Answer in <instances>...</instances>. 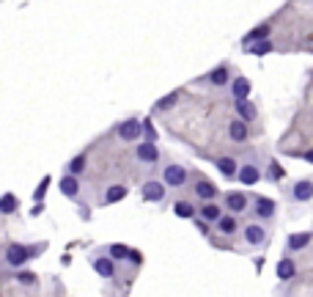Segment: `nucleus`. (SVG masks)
Returning a JSON list of instances; mask_svg holds the SVG:
<instances>
[{
  "instance_id": "obj_18",
  "label": "nucleus",
  "mask_w": 313,
  "mask_h": 297,
  "mask_svg": "<svg viewBox=\"0 0 313 297\" xmlns=\"http://www.w3.org/2000/svg\"><path fill=\"white\" fill-rule=\"evenodd\" d=\"M269 33H272V28H269L267 22H264V25H258V28H253V31L247 33V36L242 39L244 50H250V47H253V44H258V42H267V39H269Z\"/></svg>"
},
{
  "instance_id": "obj_19",
  "label": "nucleus",
  "mask_w": 313,
  "mask_h": 297,
  "mask_svg": "<svg viewBox=\"0 0 313 297\" xmlns=\"http://www.w3.org/2000/svg\"><path fill=\"white\" fill-rule=\"evenodd\" d=\"M234 110H236V118H242L244 124H250V121H256V116H258L256 105L250 102V99H239V102H234Z\"/></svg>"
},
{
  "instance_id": "obj_4",
  "label": "nucleus",
  "mask_w": 313,
  "mask_h": 297,
  "mask_svg": "<svg viewBox=\"0 0 313 297\" xmlns=\"http://www.w3.org/2000/svg\"><path fill=\"white\" fill-rule=\"evenodd\" d=\"M247 193L244 190H228L226 195H223V206H226V212L228 215H242V212H247Z\"/></svg>"
},
{
  "instance_id": "obj_20",
  "label": "nucleus",
  "mask_w": 313,
  "mask_h": 297,
  "mask_svg": "<svg viewBox=\"0 0 313 297\" xmlns=\"http://www.w3.org/2000/svg\"><path fill=\"white\" fill-rule=\"evenodd\" d=\"M58 187H60V193H64L66 198H77L80 190H83V187H80V179L77 176H69V173H64V176H60Z\"/></svg>"
},
{
  "instance_id": "obj_8",
  "label": "nucleus",
  "mask_w": 313,
  "mask_h": 297,
  "mask_svg": "<svg viewBox=\"0 0 313 297\" xmlns=\"http://www.w3.org/2000/svg\"><path fill=\"white\" fill-rule=\"evenodd\" d=\"M236 179H239V185H244V187H253L264 179V173H261V168H258L256 160H247V163L239 165V176Z\"/></svg>"
},
{
  "instance_id": "obj_17",
  "label": "nucleus",
  "mask_w": 313,
  "mask_h": 297,
  "mask_svg": "<svg viewBox=\"0 0 313 297\" xmlns=\"http://www.w3.org/2000/svg\"><path fill=\"white\" fill-rule=\"evenodd\" d=\"M214 168L223 173L226 179H236L239 176V163H236L234 157H228V154H220V157H214Z\"/></svg>"
},
{
  "instance_id": "obj_34",
  "label": "nucleus",
  "mask_w": 313,
  "mask_h": 297,
  "mask_svg": "<svg viewBox=\"0 0 313 297\" xmlns=\"http://www.w3.org/2000/svg\"><path fill=\"white\" fill-rule=\"evenodd\" d=\"M17 281L22 283V286H33V283H36V275L28 273V270H17Z\"/></svg>"
},
{
  "instance_id": "obj_26",
  "label": "nucleus",
  "mask_w": 313,
  "mask_h": 297,
  "mask_svg": "<svg viewBox=\"0 0 313 297\" xmlns=\"http://www.w3.org/2000/svg\"><path fill=\"white\" fill-rule=\"evenodd\" d=\"M173 212L179 215V218H184V220H195V218H198V209L190 204V201H176Z\"/></svg>"
},
{
  "instance_id": "obj_5",
  "label": "nucleus",
  "mask_w": 313,
  "mask_h": 297,
  "mask_svg": "<svg viewBox=\"0 0 313 297\" xmlns=\"http://www.w3.org/2000/svg\"><path fill=\"white\" fill-rule=\"evenodd\" d=\"M115 135H118V140H124V143H135L143 135V121L140 118H124L115 127Z\"/></svg>"
},
{
  "instance_id": "obj_23",
  "label": "nucleus",
  "mask_w": 313,
  "mask_h": 297,
  "mask_svg": "<svg viewBox=\"0 0 313 297\" xmlns=\"http://www.w3.org/2000/svg\"><path fill=\"white\" fill-rule=\"evenodd\" d=\"M135 253H138V251H132V248L121 245V242H113V245H107V256H110L113 261H127V259H135Z\"/></svg>"
},
{
  "instance_id": "obj_28",
  "label": "nucleus",
  "mask_w": 313,
  "mask_h": 297,
  "mask_svg": "<svg viewBox=\"0 0 313 297\" xmlns=\"http://www.w3.org/2000/svg\"><path fill=\"white\" fill-rule=\"evenodd\" d=\"M85 154H77V157H72L69 163H66V173H69V176H77L80 179V173L85 171Z\"/></svg>"
},
{
  "instance_id": "obj_16",
  "label": "nucleus",
  "mask_w": 313,
  "mask_h": 297,
  "mask_svg": "<svg viewBox=\"0 0 313 297\" xmlns=\"http://www.w3.org/2000/svg\"><path fill=\"white\" fill-rule=\"evenodd\" d=\"M91 267L97 270L99 278H115V261L110 259V256H91Z\"/></svg>"
},
{
  "instance_id": "obj_9",
  "label": "nucleus",
  "mask_w": 313,
  "mask_h": 297,
  "mask_svg": "<svg viewBox=\"0 0 313 297\" xmlns=\"http://www.w3.org/2000/svg\"><path fill=\"white\" fill-rule=\"evenodd\" d=\"M193 195L201 201V204H212V201H217L220 190H217V187H214L209 179H195V182H193Z\"/></svg>"
},
{
  "instance_id": "obj_33",
  "label": "nucleus",
  "mask_w": 313,
  "mask_h": 297,
  "mask_svg": "<svg viewBox=\"0 0 313 297\" xmlns=\"http://www.w3.org/2000/svg\"><path fill=\"white\" fill-rule=\"evenodd\" d=\"M50 182H52V176H44L42 182H39V187L33 190V201H42L44 195H47V187H50Z\"/></svg>"
},
{
  "instance_id": "obj_15",
  "label": "nucleus",
  "mask_w": 313,
  "mask_h": 297,
  "mask_svg": "<svg viewBox=\"0 0 313 297\" xmlns=\"http://www.w3.org/2000/svg\"><path fill=\"white\" fill-rule=\"evenodd\" d=\"M291 201H297V204H308L313 201V182L310 179H299L291 185Z\"/></svg>"
},
{
  "instance_id": "obj_3",
  "label": "nucleus",
  "mask_w": 313,
  "mask_h": 297,
  "mask_svg": "<svg viewBox=\"0 0 313 297\" xmlns=\"http://www.w3.org/2000/svg\"><path fill=\"white\" fill-rule=\"evenodd\" d=\"M267 237H269V231H267L264 223H247V226L242 228V240H244V245H247V248L267 245Z\"/></svg>"
},
{
  "instance_id": "obj_27",
  "label": "nucleus",
  "mask_w": 313,
  "mask_h": 297,
  "mask_svg": "<svg viewBox=\"0 0 313 297\" xmlns=\"http://www.w3.org/2000/svg\"><path fill=\"white\" fill-rule=\"evenodd\" d=\"M17 206H19V201H17L14 193H3V195H0V215H14Z\"/></svg>"
},
{
  "instance_id": "obj_25",
  "label": "nucleus",
  "mask_w": 313,
  "mask_h": 297,
  "mask_svg": "<svg viewBox=\"0 0 313 297\" xmlns=\"http://www.w3.org/2000/svg\"><path fill=\"white\" fill-rule=\"evenodd\" d=\"M310 240H313V234L310 231H299V234H291L289 242H286V248H289L291 253L294 251H302V248H308L310 245Z\"/></svg>"
},
{
  "instance_id": "obj_11",
  "label": "nucleus",
  "mask_w": 313,
  "mask_h": 297,
  "mask_svg": "<svg viewBox=\"0 0 313 297\" xmlns=\"http://www.w3.org/2000/svg\"><path fill=\"white\" fill-rule=\"evenodd\" d=\"M226 206L223 204H217V201H212V204H201V209H198V218L203 220V223H209V226H217L223 218H226Z\"/></svg>"
},
{
  "instance_id": "obj_32",
  "label": "nucleus",
  "mask_w": 313,
  "mask_h": 297,
  "mask_svg": "<svg viewBox=\"0 0 313 297\" xmlns=\"http://www.w3.org/2000/svg\"><path fill=\"white\" fill-rule=\"evenodd\" d=\"M272 50H275V44H272L269 39H267V42H258V44H253L247 52H253V55H269Z\"/></svg>"
},
{
  "instance_id": "obj_30",
  "label": "nucleus",
  "mask_w": 313,
  "mask_h": 297,
  "mask_svg": "<svg viewBox=\"0 0 313 297\" xmlns=\"http://www.w3.org/2000/svg\"><path fill=\"white\" fill-rule=\"evenodd\" d=\"M143 138H146V143H156V138H160L151 118H143Z\"/></svg>"
},
{
  "instance_id": "obj_2",
  "label": "nucleus",
  "mask_w": 313,
  "mask_h": 297,
  "mask_svg": "<svg viewBox=\"0 0 313 297\" xmlns=\"http://www.w3.org/2000/svg\"><path fill=\"white\" fill-rule=\"evenodd\" d=\"M190 179L187 168L179 165V163H168L165 168H162V185L171 187V190H179V187H184Z\"/></svg>"
},
{
  "instance_id": "obj_1",
  "label": "nucleus",
  "mask_w": 313,
  "mask_h": 297,
  "mask_svg": "<svg viewBox=\"0 0 313 297\" xmlns=\"http://www.w3.org/2000/svg\"><path fill=\"white\" fill-rule=\"evenodd\" d=\"M42 248H30V245H19V242H11L9 248H6V253H3V261L9 267H22V264H28V261L36 256Z\"/></svg>"
},
{
  "instance_id": "obj_31",
  "label": "nucleus",
  "mask_w": 313,
  "mask_h": 297,
  "mask_svg": "<svg viewBox=\"0 0 313 297\" xmlns=\"http://www.w3.org/2000/svg\"><path fill=\"white\" fill-rule=\"evenodd\" d=\"M283 176H286V171L280 168V163H277V160H272V163H269V171H267V179H269V182H280Z\"/></svg>"
},
{
  "instance_id": "obj_13",
  "label": "nucleus",
  "mask_w": 313,
  "mask_h": 297,
  "mask_svg": "<svg viewBox=\"0 0 313 297\" xmlns=\"http://www.w3.org/2000/svg\"><path fill=\"white\" fill-rule=\"evenodd\" d=\"M127 193H129V187L127 185H121V182H113V185H107L105 187V193H102V204L105 206H113V204H118V201H124L127 198Z\"/></svg>"
},
{
  "instance_id": "obj_35",
  "label": "nucleus",
  "mask_w": 313,
  "mask_h": 297,
  "mask_svg": "<svg viewBox=\"0 0 313 297\" xmlns=\"http://www.w3.org/2000/svg\"><path fill=\"white\" fill-rule=\"evenodd\" d=\"M195 226L201 228V234H209V223H203L201 218H195Z\"/></svg>"
},
{
  "instance_id": "obj_6",
  "label": "nucleus",
  "mask_w": 313,
  "mask_h": 297,
  "mask_svg": "<svg viewBox=\"0 0 313 297\" xmlns=\"http://www.w3.org/2000/svg\"><path fill=\"white\" fill-rule=\"evenodd\" d=\"M135 160H138L140 165H146V168H154L156 163H160V146L143 140V143L135 146Z\"/></svg>"
},
{
  "instance_id": "obj_22",
  "label": "nucleus",
  "mask_w": 313,
  "mask_h": 297,
  "mask_svg": "<svg viewBox=\"0 0 313 297\" xmlns=\"http://www.w3.org/2000/svg\"><path fill=\"white\" fill-rule=\"evenodd\" d=\"M214 231L220 234V237H234V234L239 231V220H236L234 215H226V218L214 226Z\"/></svg>"
},
{
  "instance_id": "obj_10",
  "label": "nucleus",
  "mask_w": 313,
  "mask_h": 297,
  "mask_svg": "<svg viewBox=\"0 0 313 297\" xmlns=\"http://www.w3.org/2000/svg\"><path fill=\"white\" fill-rule=\"evenodd\" d=\"M206 83L212 85V88H231V83H234V74H231L228 64H220L217 69H212L206 74Z\"/></svg>"
},
{
  "instance_id": "obj_29",
  "label": "nucleus",
  "mask_w": 313,
  "mask_h": 297,
  "mask_svg": "<svg viewBox=\"0 0 313 297\" xmlns=\"http://www.w3.org/2000/svg\"><path fill=\"white\" fill-rule=\"evenodd\" d=\"M176 102H179V91H171V94H165V97H162L160 102L154 105V110L162 113V110H168V107H173Z\"/></svg>"
},
{
  "instance_id": "obj_36",
  "label": "nucleus",
  "mask_w": 313,
  "mask_h": 297,
  "mask_svg": "<svg viewBox=\"0 0 313 297\" xmlns=\"http://www.w3.org/2000/svg\"><path fill=\"white\" fill-rule=\"evenodd\" d=\"M302 157H305V160H308V163H313V148H310V152H305V154H302Z\"/></svg>"
},
{
  "instance_id": "obj_7",
  "label": "nucleus",
  "mask_w": 313,
  "mask_h": 297,
  "mask_svg": "<svg viewBox=\"0 0 313 297\" xmlns=\"http://www.w3.org/2000/svg\"><path fill=\"white\" fill-rule=\"evenodd\" d=\"M140 193H143V201H148V204H160V201H165L168 187L162 185V179H148V182H143Z\"/></svg>"
},
{
  "instance_id": "obj_14",
  "label": "nucleus",
  "mask_w": 313,
  "mask_h": 297,
  "mask_svg": "<svg viewBox=\"0 0 313 297\" xmlns=\"http://www.w3.org/2000/svg\"><path fill=\"white\" fill-rule=\"evenodd\" d=\"M226 135H228L231 143H244V140L250 138V127L244 124L242 118H231L228 127H226Z\"/></svg>"
},
{
  "instance_id": "obj_12",
  "label": "nucleus",
  "mask_w": 313,
  "mask_h": 297,
  "mask_svg": "<svg viewBox=\"0 0 313 297\" xmlns=\"http://www.w3.org/2000/svg\"><path fill=\"white\" fill-rule=\"evenodd\" d=\"M277 212V204L272 198H267V195H256L253 198V215L258 220H272Z\"/></svg>"
},
{
  "instance_id": "obj_24",
  "label": "nucleus",
  "mask_w": 313,
  "mask_h": 297,
  "mask_svg": "<svg viewBox=\"0 0 313 297\" xmlns=\"http://www.w3.org/2000/svg\"><path fill=\"white\" fill-rule=\"evenodd\" d=\"M275 273H277V278H280V281H291V278L297 275L294 259H291V256H283V259L277 261V270H275Z\"/></svg>"
},
{
  "instance_id": "obj_21",
  "label": "nucleus",
  "mask_w": 313,
  "mask_h": 297,
  "mask_svg": "<svg viewBox=\"0 0 313 297\" xmlns=\"http://www.w3.org/2000/svg\"><path fill=\"white\" fill-rule=\"evenodd\" d=\"M231 99L234 102H239V99H247L250 97V80L247 77H234V83H231Z\"/></svg>"
}]
</instances>
